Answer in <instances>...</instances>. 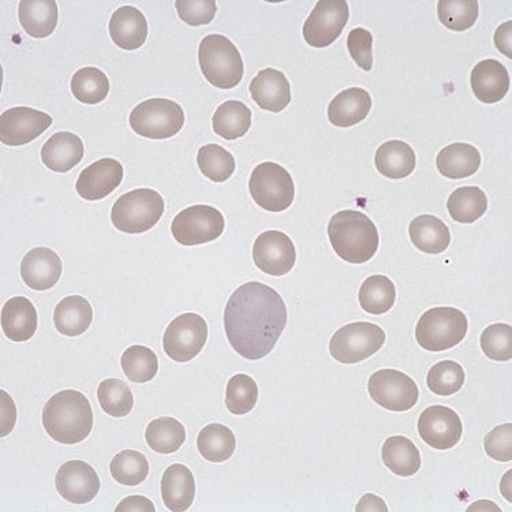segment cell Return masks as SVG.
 Wrapping results in <instances>:
<instances>
[{
  "label": "cell",
  "mask_w": 512,
  "mask_h": 512,
  "mask_svg": "<svg viewBox=\"0 0 512 512\" xmlns=\"http://www.w3.org/2000/svg\"><path fill=\"white\" fill-rule=\"evenodd\" d=\"M287 324V308L278 291L260 282L242 284L224 309L230 345L246 360L257 361L275 349Z\"/></svg>",
  "instance_id": "obj_1"
},
{
  "label": "cell",
  "mask_w": 512,
  "mask_h": 512,
  "mask_svg": "<svg viewBox=\"0 0 512 512\" xmlns=\"http://www.w3.org/2000/svg\"><path fill=\"white\" fill-rule=\"evenodd\" d=\"M43 426L55 442L77 444L91 435L93 411L87 396L65 390L51 396L43 409Z\"/></svg>",
  "instance_id": "obj_2"
},
{
  "label": "cell",
  "mask_w": 512,
  "mask_h": 512,
  "mask_svg": "<svg viewBox=\"0 0 512 512\" xmlns=\"http://www.w3.org/2000/svg\"><path fill=\"white\" fill-rule=\"evenodd\" d=\"M328 237L340 259L350 264H364L379 249V231L365 213L340 211L328 224Z\"/></svg>",
  "instance_id": "obj_3"
},
{
  "label": "cell",
  "mask_w": 512,
  "mask_h": 512,
  "mask_svg": "<svg viewBox=\"0 0 512 512\" xmlns=\"http://www.w3.org/2000/svg\"><path fill=\"white\" fill-rule=\"evenodd\" d=\"M201 71L209 84L219 89H233L244 77V61L238 48L222 35H208L198 48Z\"/></svg>",
  "instance_id": "obj_4"
},
{
  "label": "cell",
  "mask_w": 512,
  "mask_h": 512,
  "mask_svg": "<svg viewBox=\"0 0 512 512\" xmlns=\"http://www.w3.org/2000/svg\"><path fill=\"white\" fill-rule=\"evenodd\" d=\"M163 197L152 189H136L123 194L115 201L111 222L122 233L134 235L147 233L162 219Z\"/></svg>",
  "instance_id": "obj_5"
},
{
  "label": "cell",
  "mask_w": 512,
  "mask_h": 512,
  "mask_svg": "<svg viewBox=\"0 0 512 512\" xmlns=\"http://www.w3.org/2000/svg\"><path fill=\"white\" fill-rule=\"evenodd\" d=\"M469 330L465 313L442 306L425 312L418 321L416 338L422 349L439 353L459 345Z\"/></svg>",
  "instance_id": "obj_6"
},
{
  "label": "cell",
  "mask_w": 512,
  "mask_h": 512,
  "mask_svg": "<svg viewBox=\"0 0 512 512\" xmlns=\"http://www.w3.org/2000/svg\"><path fill=\"white\" fill-rule=\"evenodd\" d=\"M249 192L254 203L268 212L286 211L293 204L295 186L286 168L278 163H261L250 175Z\"/></svg>",
  "instance_id": "obj_7"
},
{
  "label": "cell",
  "mask_w": 512,
  "mask_h": 512,
  "mask_svg": "<svg viewBox=\"0 0 512 512\" xmlns=\"http://www.w3.org/2000/svg\"><path fill=\"white\" fill-rule=\"evenodd\" d=\"M129 122L138 136L167 140L181 132L185 125V114L182 107L173 100L149 99L134 108Z\"/></svg>",
  "instance_id": "obj_8"
},
{
  "label": "cell",
  "mask_w": 512,
  "mask_h": 512,
  "mask_svg": "<svg viewBox=\"0 0 512 512\" xmlns=\"http://www.w3.org/2000/svg\"><path fill=\"white\" fill-rule=\"evenodd\" d=\"M386 343V332L379 325L358 321L336 331L330 342V353L336 361L353 365L372 357Z\"/></svg>",
  "instance_id": "obj_9"
},
{
  "label": "cell",
  "mask_w": 512,
  "mask_h": 512,
  "mask_svg": "<svg viewBox=\"0 0 512 512\" xmlns=\"http://www.w3.org/2000/svg\"><path fill=\"white\" fill-rule=\"evenodd\" d=\"M223 213L209 205H193L178 213L171 233L182 246H197L215 241L224 233Z\"/></svg>",
  "instance_id": "obj_10"
},
{
  "label": "cell",
  "mask_w": 512,
  "mask_h": 512,
  "mask_svg": "<svg viewBox=\"0 0 512 512\" xmlns=\"http://www.w3.org/2000/svg\"><path fill=\"white\" fill-rule=\"evenodd\" d=\"M208 325L196 313H185L171 321L163 336V349L175 362H189L203 351Z\"/></svg>",
  "instance_id": "obj_11"
},
{
  "label": "cell",
  "mask_w": 512,
  "mask_h": 512,
  "mask_svg": "<svg viewBox=\"0 0 512 512\" xmlns=\"http://www.w3.org/2000/svg\"><path fill=\"white\" fill-rule=\"evenodd\" d=\"M368 391L377 405L390 411L413 409L420 396L416 381L395 369H381L373 373L369 379Z\"/></svg>",
  "instance_id": "obj_12"
},
{
  "label": "cell",
  "mask_w": 512,
  "mask_h": 512,
  "mask_svg": "<svg viewBox=\"0 0 512 512\" xmlns=\"http://www.w3.org/2000/svg\"><path fill=\"white\" fill-rule=\"evenodd\" d=\"M346 0H320L304 24V39L315 48L330 47L349 22Z\"/></svg>",
  "instance_id": "obj_13"
},
{
  "label": "cell",
  "mask_w": 512,
  "mask_h": 512,
  "mask_svg": "<svg viewBox=\"0 0 512 512\" xmlns=\"http://www.w3.org/2000/svg\"><path fill=\"white\" fill-rule=\"evenodd\" d=\"M254 264L264 274L283 276L289 274L297 261V250L289 235L269 230L259 235L253 246Z\"/></svg>",
  "instance_id": "obj_14"
},
{
  "label": "cell",
  "mask_w": 512,
  "mask_h": 512,
  "mask_svg": "<svg viewBox=\"0 0 512 512\" xmlns=\"http://www.w3.org/2000/svg\"><path fill=\"white\" fill-rule=\"evenodd\" d=\"M51 115L29 107L10 108L0 115V141L9 147H21L35 141L50 129Z\"/></svg>",
  "instance_id": "obj_15"
},
{
  "label": "cell",
  "mask_w": 512,
  "mask_h": 512,
  "mask_svg": "<svg viewBox=\"0 0 512 512\" xmlns=\"http://www.w3.org/2000/svg\"><path fill=\"white\" fill-rule=\"evenodd\" d=\"M418 433L428 446L436 450H450L457 446L463 433L461 418L446 406H431L422 411Z\"/></svg>",
  "instance_id": "obj_16"
},
{
  "label": "cell",
  "mask_w": 512,
  "mask_h": 512,
  "mask_svg": "<svg viewBox=\"0 0 512 512\" xmlns=\"http://www.w3.org/2000/svg\"><path fill=\"white\" fill-rule=\"evenodd\" d=\"M59 495L73 504L91 503L100 491L96 470L84 461H70L61 466L55 478Z\"/></svg>",
  "instance_id": "obj_17"
},
{
  "label": "cell",
  "mask_w": 512,
  "mask_h": 512,
  "mask_svg": "<svg viewBox=\"0 0 512 512\" xmlns=\"http://www.w3.org/2000/svg\"><path fill=\"white\" fill-rule=\"evenodd\" d=\"M123 166L115 159H102L82 170L77 179V193L88 201L103 200L119 188Z\"/></svg>",
  "instance_id": "obj_18"
},
{
  "label": "cell",
  "mask_w": 512,
  "mask_h": 512,
  "mask_svg": "<svg viewBox=\"0 0 512 512\" xmlns=\"http://www.w3.org/2000/svg\"><path fill=\"white\" fill-rule=\"evenodd\" d=\"M62 275V261L50 248H35L21 263V276L26 286L35 291L52 289Z\"/></svg>",
  "instance_id": "obj_19"
},
{
  "label": "cell",
  "mask_w": 512,
  "mask_h": 512,
  "mask_svg": "<svg viewBox=\"0 0 512 512\" xmlns=\"http://www.w3.org/2000/svg\"><path fill=\"white\" fill-rule=\"evenodd\" d=\"M250 95L254 103L265 111L280 112L291 102V87L282 71L272 69L261 70L250 82Z\"/></svg>",
  "instance_id": "obj_20"
},
{
  "label": "cell",
  "mask_w": 512,
  "mask_h": 512,
  "mask_svg": "<svg viewBox=\"0 0 512 512\" xmlns=\"http://www.w3.org/2000/svg\"><path fill=\"white\" fill-rule=\"evenodd\" d=\"M470 84L480 102L495 104L503 100L510 91V74L503 63L496 59H487L474 67Z\"/></svg>",
  "instance_id": "obj_21"
},
{
  "label": "cell",
  "mask_w": 512,
  "mask_h": 512,
  "mask_svg": "<svg viewBox=\"0 0 512 512\" xmlns=\"http://www.w3.org/2000/svg\"><path fill=\"white\" fill-rule=\"evenodd\" d=\"M108 29L112 41L122 50H138L147 41L148 21L137 7H119L112 14Z\"/></svg>",
  "instance_id": "obj_22"
},
{
  "label": "cell",
  "mask_w": 512,
  "mask_h": 512,
  "mask_svg": "<svg viewBox=\"0 0 512 512\" xmlns=\"http://www.w3.org/2000/svg\"><path fill=\"white\" fill-rule=\"evenodd\" d=\"M84 158V142L70 132L55 133L41 149L44 166L54 173H67Z\"/></svg>",
  "instance_id": "obj_23"
},
{
  "label": "cell",
  "mask_w": 512,
  "mask_h": 512,
  "mask_svg": "<svg viewBox=\"0 0 512 512\" xmlns=\"http://www.w3.org/2000/svg\"><path fill=\"white\" fill-rule=\"evenodd\" d=\"M196 496V481L189 467L175 463L162 478L163 502L170 511H188Z\"/></svg>",
  "instance_id": "obj_24"
},
{
  "label": "cell",
  "mask_w": 512,
  "mask_h": 512,
  "mask_svg": "<svg viewBox=\"0 0 512 512\" xmlns=\"http://www.w3.org/2000/svg\"><path fill=\"white\" fill-rule=\"evenodd\" d=\"M371 110V95L362 88H349L332 100L328 119L336 127H351L364 121Z\"/></svg>",
  "instance_id": "obj_25"
},
{
  "label": "cell",
  "mask_w": 512,
  "mask_h": 512,
  "mask_svg": "<svg viewBox=\"0 0 512 512\" xmlns=\"http://www.w3.org/2000/svg\"><path fill=\"white\" fill-rule=\"evenodd\" d=\"M37 312L28 298L14 297L3 305L2 328L6 338L13 342H26L37 331Z\"/></svg>",
  "instance_id": "obj_26"
},
{
  "label": "cell",
  "mask_w": 512,
  "mask_h": 512,
  "mask_svg": "<svg viewBox=\"0 0 512 512\" xmlns=\"http://www.w3.org/2000/svg\"><path fill=\"white\" fill-rule=\"evenodd\" d=\"M480 151L465 142H454L437 155V168L443 177L463 179L472 177L480 170Z\"/></svg>",
  "instance_id": "obj_27"
},
{
  "label": "cell",
  "mask_w": 512,
  "mask_h": 512,
  "mask_svg": "<svg viewBox=\"0 0 512 512\" xmlns=\"http://www.w3.org/2000/svg\"><path fill=\"white\" fill-rule=\"evenodd\" d=\"M18 16L29 36L46 39L58 25V5L55 0H22Z\"/></svg>",
  "instance_id": "obj_28"
},
{
  "label": "cell",
  "mask_w": 512,
  "mask_h": 512,
  "mask_svg": "<svg viewBox=\"0 0 512 512\" xmlns=\"http://www.w3.org/2000/svg\"><path fill=\"white\" fill-rule=\"evenodd\" d=\"M409 234L413 245L428 254L446 252L451 244V233L447 224L433 215L417 216L410 223Z\"/></svg>",
  "instance_id": "obj_29"
},
{
  "label": "cell",
  "mask_w": 512,
  "mask_h": 512,
  "mask_svg": "<svg viewBox=\"0 0 512 512\" xmlns=\"http://www.w3.org/2000/svg\"><path fill=\"white\" fill-rule=\"evenodd\" d=\"M416 153L405 141L384 142L376 152V168L384 177L403 179L416 168Z\"/></svg>",
  "instance_id": "obj_30"
},
{
  "label": "cell",
  "mask_w": 512,
  "mask_h": 512,
  "mask_svg": "<svg viewBox=\"0 0 512 512\" xmlns=\"http://www.w3.org/2000/svg\"><path fill=\"white\" fill-rule=\"evenodd\" d=\"M93 321L91 304L80 295H71L56 305L55 328L65 336H80L88 331Z\"/></svg>",
  "instance_id": "obj_31"
},
{
  "label": "cell",
  "mask_w": 512,
  "mask_h": 512,
  "mask_svg": "<svg viewBox=\"0 0 512 512\" xmlns=\"http://www.w3.org/2000/svg\"><path fill=\"white\" fill-rule=\"evenodd\" d=\"M384 465L399 477H411L420 472L421 454L416 444L405 436L388 437L381 450Z\"/></svg>",
  "instance_id": "obj_32"
},
{
  "label": "cell",
  "mask_w": 512,
  "mask_h": 512,
  "mask_svg": "<svg viewBox=\"0 0 512 512\" xmlns=\"http://www.w3.org/2000/svg\"><path fill=\"white\" fill-rule=\"evenodd\" d=\"M213 132L227 141L244 137L252 126V111L245 103L229 100L220 104L212 118Z\"/></svg>",
  "instance_id": "obj_33"
},
{
  "label": "cell",
  "mask_w": 512,
  "mask_h": 512,
  "mask_svg": "<svg viewBox=\"0 0 512 512\" xmlns=\"http://www.w3.org/2000/svg\"><path fill=\"white\" fill-rule=\"evenodd\" d=\"M197 447L209 462L222 463L233 457L237 440L230 428L222 424H209L198 433Z\"/></svg>",
  "instance_id": "obj_34"
},
{
  "label": "cell",
  "mask_w": 512,
  "mask_h": 512,
  "mask_svg": "<svg viewBox=\"0 0 512 512\" xmlns=\"http://www.w3.org/2000/svg\"><path fill=\"white\" fill-rule=\"evenodd\" d=\"M447 208L455 222L472 224L487 213V194L477 186H463L448 198Z\"/></svg>",
  "instance_id": "obj_35"
},
{
  "label": "cell",
  "mask_w": 512,
  "mask_h": 512,
  "mask_svg": "<svg viewBox=\"0 0 512 512\" xmlns=\"http://www.w3.org/2000/svg\"><path fill=\"white\" fill-rule=\"evenodd\" d=\"M395 300V284L384 275L369 276L358 294L361 308L371 315H384L394 306Z\"/></svg>",
  "instance_id": "obj_36"
},
{
  "label": "cell",
  "mask_w": 512,
  "mask_h": 512,
  "mask_svg": "<svg viewBox=\"0 0 512 512\" xmlns=\"http://www.w3.org/2000/svg\"><path fill=\"white\" fill-rule=\"evenodd\" d=\"M148 446L158 454H174L186 440L185 426L171 417H160L145 432Z\"/></svg>",
  "instance_id": "obj_37"
},
{
  "label": "cell",
  "mask_w": 512,
  "mask_h": 512,
  "mask_svg": "<svg viewBox=\"0 0 512 512\" xmlns=\"http://www.w3.org/2000/svg\"><path fill=\"white\" fill-rule=\"evenodd\" d=\"M110 92V81L102 70L84 67L71 78V93L82 104H99Z\"/></svg>",
  "instance_id": "obj_38"
},
{
  "label": "cell",
  "mask_w": 512,
  "mask_h": 512,
  "mask_svg": "<svg viewBox=\"0 0 512 512\" xmlns=\"http://www.w3.org/2000/svg\"><path fill=\"white\" fill-rule=\"evenodd\" d=\"M121 365L123 373L133 383H148L158 375V355L149 347L134 345L123 353Z\"/></svg>",
  "instance_id": "obj_39"
},
{
  "label": "cell",
  "mask_w": 512,
  "mask_h": 512,
  "mask_svg": "<svg viewBox=\"0 0 512 512\" xmlns=\"http://www.w3.org/2000/svg\"><path fill=\"white\" fill-rule=\"evenodd\" d=\"M111 476L125 487H137L147 480L149 463L141 452L125 450L112 459Z\"/></svg>",
  "instance_id": "obj_40"
},
{
  "label": "cell",
  "mask_w": 512,
  "mask_h": 512,
  "mask_svg": "<svg viewBox=\"0 0 512 512\" xmlns=\"http://www.w3.org/2000/svg\"><path fill=\"white\" fill-rule=\"evenodd\" d=\"M97 399L108 416L122 418L133 410L134 396L132 390L119 379H108L97 388Z\"/></svg>",
  "instance_id": "obj_41"
},
{
  "label": "cell",
  "mask_w": 512,
  "mask_h": 512,
  "mask_svg": "<svg viewBox=\"0 0 512 512\" xmlns=\"http://www.w3.org/2000/svg\"><path fill=\"white\" fill-rule=\"evenodd\" d=\"M197 164L201 173L216 183L227 181L235 171L234 156L218 144L204 145L200 148Z\"/></svg>",
  "instance_id": "obj_42"
},
{
  "label": "cell",
  "mask_w": 512,
  "mask_h": 512,
  "mask_svg": "<svg viewBox=\"0 0 512 512\" xmlns=\"http://www.w3.org/2000/svg\"><path fill=\"white\" fill-rule=\"evenodd\" d=\"M437 16L447 29L455 32L467 31L478 18L477 0H440Z\"/></svg>",
  "instance_id": "obj_43"
},
{
  "label": "cell",
  "mask_w": 512,
  "mask_h": 512,
  "mask_svg": "<svg viewBox=\"0 0 512 512\" xmlns=\"http://www.w3.org/2000/svg\"><path fill=\"white\" fill-rule=\"evenodd\" d=\"M259 399V387L248 375L231 377L226 390V406L231 414L244 416L254 409Z\"/></svg>",
  "instance_id": "obj_44"
},
{
  "label": "cell",
  "mask_w": 512,
  "mask_h": 512,
  "mask_svg": "<svg viewBox=\"0 0 512 512\" xmlns=\"http://www.w3.org/2000/svg\"><path fill=\"white\" fill-rule=\"evenodd\" d=\"M465 379V371L458 362L442 361L432 366L426 383L433 394L450 396L462 390Z\"/></svg>",
  "instance_id": "obj_45"
},
{
  "label": "cell",
  "mask_w": 512,
  "mask_h": 512,
  "mask_svg": "<svg viewBox=\"0 0 512 512\" xmlns=\"http://www.w3.org/2000/svg\"><path fill=\"white\" fill-rule=\"evenodd\" d=\"M481 349L493 361H510L512 358V327L510 324L489 325L481 335Z\"/></svg>",
  "instance_id": "obj_46"
},
{
  "label": "cell",
  "mask_w": 512,
  "mask_h": 512,
  "mask_svg": "<svg viewBox=\"0 0 512 512\" xmlns=\"http://www.w3.org/2000/svg\"><path fill=\"white\" fill-rule=\"evenodd\" d=\"M175 7L179 18L190 26L211 24L218 11L215 0H177Z\"/></svg>",
  "instance_id": "obj_47"
},
{
  "label": "cell",
  "mask_w": 512,
  "mask_h": 512,
  "mask_svg": "<svg viewBox=\"0 0 512 512\" xmlns=\"http://www.w3.org/2000/svg\"><path fill=\"white\" fill-rule=\"evenodd\" d=\"M347 50L351 58L362 70L371 71L373 67V36L364 28H355L347 37Z\"/></svg>",
  "instance_id": "obj_48"
},
{
  "label": "cell",
  "mask_w": 512,
  "mask_h": 512,
  "mask_svg": "<svg viewBox=\"0 0 512 512\" xmlns=\"http://www.w3.org/2000/svg\"><path fill=\"white\" fill-rule=\"evenodd\" d=\"M485 451L492 459L499 462H511L512 459V424L497 426L489 432L484 440Z\"/></svg>",
  "instance_id": "obj_49"
},
{
  "label": "cell",
  "mask_w": 512,
  "mask_h": 512,
  "mask_svg": "<svg viewBox=\"0 0 512 512\" xmlns=\"http://www.w3.org/2000/svg\"><path fill=\"white\" fill-rule=\"evenodd\" d=\"M155 512L156 508L153 506L151 500L144 496H130L122 500L115 508V512Z\"/></svg>",
  "instance_id": "obj_50"
},
{
  "label": "cell",
  "mask_w": 512,
  "mask_h": 512,
  "mask_svg": "<svg viewBox=\"0 0 512 512\" xmlns=\"http://www.w3.org/2000/svg\"><path fill=\"white\" fill-rule=\"evenodd\" d=\"M512 21L504 22L495 33V44L504 55L508 58H512L511 54V32H512Z\"/></svg>",
  "instance_id": "obj_51"
},
{
  "label": "cell",
  "mask_w": 512,
  "mask_h": 512,
  "mask_svg": "<svg viewBox=\"0 0 512 512\" xmlns=\"http://www.w3.org/2000/svg\"><path fill=\"white\" fill-rule=\"evenodd\" d=\"M355 511L357 512H387L388 508L386 506V503L383 502V499L381 497L372 495V493H368V495H365L360 500V503L357 504V508H355Z\"/></svg>",
  "instance_id": "obj_52"
}]
</instances>
